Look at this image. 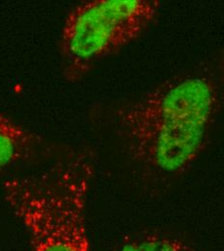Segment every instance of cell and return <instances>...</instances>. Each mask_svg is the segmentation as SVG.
<instances>
[{
    "instance_id": "3",
    "label": "cell",
    "mask_w": 224,
    "mask_h": 251,
    "mask_svg": "<svg viewBox=\"0 0 224 251\" xmlns=\"http://www.w3.org/2000/svg\"><path fill=\"white\" fill-rule=\"evenodd\" d=\"M159 0H88L65 18L59 51L65 79L75 82L97 64L148 30L160 14Z\"/></svg>"
},
{
    "instance_id": "2",
    "label": "cell",
    "mask_w": 224,
    "mask_h": 251,
    "mask_svg": "<svg viewBox=\"0 0 224 251\" xmlns=\"http://www.w3.org/2000/svg\"><path fill=\"white\" fill-rule=\"evenodd\" d=\"M94 174L91 153L72 150L37 173L4 182V199L30 251H91L86 206Z\"/></svg>"
},
{
    "instance_id": "5",
    "label": "cell",
    "mask_w": 224,
    "mask_h": 251,
    "mask_svg": "<svg viewBox=\"0 0 224 251\" xmlns=\"http://www.w3.org/2000/svg\"><path fill=\"white\" fill-rule=\"evenodd\" d=\"M113 251H195L184 240L157 232H138L124 237Z\"/></svg>"
},
{
    "instance_id": "1",
    "label": "cell",
    "mask_w": 224,
    "mask_h": 251,
    "mask_svg": "<svg viewBox=\"0 0 224 251\" xmlns=\"http://www.w3.org/2000/svg\"><path fill=\"white\" fill-rule=\"evenodd\" d=\"M224 88V68L206 63L119 107L115 125L132 161L164 178L186 172L208 143Z\"/></svg>"
},
{
    "instance_id": "4",
    "label": "cell",
    "mask_w": 224,
    "mask_h": 251,
    "mask_svg": "<svg viewBox=\"0 0 224 251\" xmlns=\"http://www.w3.org/2000/svg\"><path fill=\"white\" fill-rule=\"evenodd\" d=\"M44 141L39 134L0 113V172L37 157Z\"/></svg>"
}]
</instances>
